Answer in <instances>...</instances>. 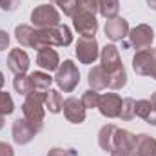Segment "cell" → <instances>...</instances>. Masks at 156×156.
<instances>
[{"mask_svg":"<svg viewBox=\"0 0 156 156\" xmlns=\"http://www.w3.org/2000/svg\"><path fill=\"white\" fill-rule=\"evenodd\" d=\"M96 2H98V0H96Z\"/></svg>","mask_w":156,"mask_h":156,"instance_id":"42","label":"cell"},{"mask_svg":"<svg viewBox=\"0 0 156 156\" xmlns=\"http://www.w3.org/2000/svg\"><path fill=\"white\" fill-rule=\"evenodd\" d=\"M73 26L76 29L78 35L82 37H94L96 31H98V20L93 13L89 11H83L78 7L76 13L73 15Z\"/></svg>","mask_w":156,"mask_h":156,"instance_id":"6","label":"cell"},{"mask_svg":"<svg viewBox=\"0 0 156 156\" xmlns=\"http://www.w3.org/2000/svg\"><path fill=\"white\" fill-rule=\"evenodd\" d=\"M7 45H9V35L0 29V51H4Z\"/></svg>","mask_w":156,"mask_h":156,"instance_id":"34","label":"cell"},{"mask_svg":"<svg viewBox=\"0 0 156 156\" xmlns=\"http://www.w3.org/2000/svg\"><path fill=\"white\" fill-rule=\"evenodd\" d=\"M131 156H156V138L145 133L133 136Z\"/></svg>","mask_w":156,"mask_h":156,"instance_id":"9","label":"cell"},{"mask_svg":"<svg viewBox=\"0 0 156 156\" xmlns=\"http://www.w3.org/2000/svg\"><path fill=\"white\" fill-rule=\"evenodd\" d=\"M151 102H153V105H154V107H156V93H154V94H153V96H151Z\"/></svg>","mask_w":156,"mask_h":156,"instance_id":"39","label":"cell"},{"mask_svg":"<svg viewBox=\"0 0 156 156\" xmlns=\"http://www.w3.org/2000/svg\"><path fill=\"white\" fill-rule=\"evenodd\" d=\"M7 67L15 75H26L29 69V56L24 49H11L7 55Z\"/></svg>","mask_w":156,"mask_h":156,"instance_id":"11","label":"cell"},{"mask_svg":"<svg viewBox=\"0 0 156 156\" xmlns=\"http://www.w3.org/2000/svg\"><path fill=\"white\" fill-rule=\"evenodd\" d=\"M89 87L94 89V91H102L105 87H109V73L102 67V66H96L89 71Z\"/></svg>","mask_w":156,"mask_h":156,"instance_id":"17","label":"cell"},{"mask_svg":"<svg viewBox=\"0 0 156 156\" xmlns=\"http://www.w3.org/2000/svg\"><path fill=\"white\" fill-rule=\"evenodd\" d=\"M4 123H5V122H4V115H0V129L4 127Z\"/></svg>","mask_w":156,"mask_h":156,"instance_id":"37","label":"cell"},{"mask_svg":"<svg viewBox=\"0 0 156 156\" xmlns=\"http://www.w3.org/2000/svg\"><path fill=\"white\" fill-rule=\"evenodd\" d=\"M45 93L47 91H31L24 104H22V113H24V120L33 127L35 133H40L44 127V102H45Z\"/></svg>","mask_w":156,"mask_h":156,"instance_id":"2","label":"cell"},{"mask_svg":"<svg viewBox=\"0 0 156 156\" xmlns=\"http://www.w3.org/2000/svg\"><path fill=\"white\" fill-rule=\"evenodd\" d=\"M31 22L37 29H45V27H55L60 24V13L56 11L55 5L51 4H42L31 11Z\"/></svg>","mask_w":156,"mask_h":156,"instance_id":"4","label":"cell"},{"mask_svg":"<svg viewBox=\"0 0 156 156\" xmlns=\"http://www.w3.org/2000/svg\"><path fill=\"white\" fill-rule=\"evenodd\" d=\"M60 9H62V13L66 16H71L73 18V15L76 13V9H78V0H66V2H62L60 4Z\"/></svg>","mask_w":156,"mask_h":156,"instance_id":"29","label":"cell"},{"mask_svg":"<svg viewBox=\"0 0 156 156\" xmlns=\"http://www.w3.org/2000/svg\"><path fill=\"white\" fill-rule=\"evenodd\" d=\"M127 83V73H125V67H118L116 71L109 73V87L111 89H122L123 85Z\"/></svg>","mask_w":156,"mask_h":156,"instance_id":"23","label":"cell"},{"mask_svg":"<svg viewBox=\"0 0 156 156\" xmlns=\"http://www.w3.org/2000/svg\"><path fill=\"white\" fill-rule=\"evenodd\" d=\"M37 64H38L40 69L51 73V71H56L58 69L60 56H58V53L53 47H44V49H40L38 55H37Z\"/></svg>","mask_w":156,"mask_h":156,"instance_id":"16","label":"cell"},{"mask_svg":"<svg viewBox=\"0 0 156 156\" xmlns=\"http://www.w3.org/2000/svg\"><path fill=\"white\" fill-rule=\"evenodd\" d=\"M82 104H83V107L85 109H94V107H98V102H100V93L98 91H94V89H87L83 94H82Z\"/></svg>","mask_w":156,"mask_h":156,"instance_id":"25","label":"cell"},{"mask_svg":"<svg viewBox=\"0 0 156 156\" xmlns=\"http://www.w3.org/2000/svg\"><path fill=\"white\" fill-rule=\"evenodd\" d=\"M145 122H147V123H151V125H156V107H154V105H153V109H151L149 116L145 118Z\"/></svg>","mask_w":156,"mask_h":156,"instance_id":"35","label":"cell"},{"mask_svg":"<svg viewBox=\"0 0 156 156\" xmlns=\"http://www.w3.org/2000/svg\"><path fill=\"white\" fill-rule=\"evenodd\" d=\"M62 109H64L67 122H71V123H82L85 120V107H83L80 98H75V96L66 98Z\"/></svg>","mask_w":156,"mask_h":156,"instance_id":"12","label":"cell"},{"mask_svg":"<svg viewBox=\"0 0 156 156\" xmlns=\"http://www.w3.org/2000/svg\"><path fill=\"white\" fill-rule=\"evenodd\" d=\"M35 134L37 133L33 131V127L24 118H16L13 122V140H15V144L26 145V144H29L35 138Z\"/></svg>","mask_w":156,"mask_h":156,"instance_id":"14","label":"cell"},{"mask_svg":"<svg viewBox=\"0 0 156 156\" xmlns=\"http://www.w3.org/2000/svg\"><path fill=\"white\" fill-rule=\"evenodd\" d=\"M76 56L82 64H93L98 56V42L94 37H80L76 42Z\"/></svg>","mask_w":156,"mask_h":156,"instance_id":"8","label":"cell"},{"mask_svg":"<svg viewBox=\"0 0 156 156\" xmlns=\"http://www.w3.org/2000/svg\"><path fill=\"white\" fill-rule=\"evenodd\" d=\"M44 105L47 107V111H49V113L56 115V113H60V111H62L64 98H62V94H60L58 91L49 89V91L45 93V102H44Z\"/></svg>","mask_w":156,"mask_h":156,"instance_id":"21","label":"cell"},{"mask_svg":"<svg viewBox=\"0 0 156 156\" xmlns=\"http://www.w3.org/2000/svg\"><path fill=\"white\" fill-rule=\"evenodd\" d=\"M116 131H118V127L113 125V123H107V125H104L100 129V133H98V145H100L102 151H105V153H111L113 151Z\"/></svg>","mask_w":156,"mask_h":156,"instance_id":"18","label":"cell"},{"mask_svg":"<svg viewBox=\"0 0 156 156\" xmlns=\"http://www.w3.org/2000/svg\"><path fill=\"white\" fill-rule=\"evenodd\" d=\"M136 116L134 115V100L133 98H123L122 100V107H120V115L118 118H122V120H133V118Z\"/></svg>","mask_w":156,"mask_h":156,"instance_id":"27","label":"cell"},{"mask_svg":"<svg viewBox=\"0 0 156 156\" xmlns=\"http://www.w3.org/2000/svg\"><path fill=\"white\" fill-rule=\"evenodd\" d=\"M151 76H153V78L156 80V64H154V69H153V73H151Z\"/></svg>","mask_w":156,"mask_h":156,"instance_id":"41","label":"cell"},{"mask_svg":"<svg viewBox=\"0 0 156 156\" xmlns=\"http://www.w3.org/2000/svg\"><path fill=\"white\" fill-rule=\"evenodd\" d=\"M47 156H76L75 149H62V147H53L49 149Z\"/></svg>","mask_w":156,"mask_h":156,"instance_id":"30","label":"cell"},{"mask_svg":"<svg viewBox=\"0 0 156 156\" xmlns=\"http://www.w3.org/2000/svg\"><path fill=\"white\" fill-rule=\"evenodd\" d=\"M120 107H122V98L118 96L116 93H105V94H100L98 111L102 113V116L118 118V115H120Z\"/></svg>","mask_w":156,"mask_h":156,"instance_id":"10","label":"cell"},{"mask_svg":"<svg viewBox=\"0 0 156 156\" xmlns=\"http://www.w3.org/2000/svg\"><path fill=\"white\" fill-rule=\"evenodd\" d=\"M98 11L107 20L116 18L118 11H120V2L118 0H98Z\"/></svg>","mask_w":156,"mask_h":156,"instance_id":"22","label":"cell"},{"mask_svg":"<svg viewBox=\"0 0 156 156\" xmlns=\"http://www.w3.org/2000/svg\"><path fill=\"white\" fill-rule=\"evenodd\" d=\"M35 31H37L35 27L26 26V24L16 26V29H15V38L18 40V44H20L22 47H31L33 38H35Z\"/></svg>","mask_w":156,"mask_h":156,"instance_id":"20","label":"cell"},{"mask_svg":"<svg viewBox=\"0 0 156 156\" xmlns=\"http://www.w3.org/2000/svg\"><path fill=\"white\" fill-rule=\"evenodd\" d=\"M13 87L18 94H24L27 96L31 93V85H29V75H15L13 80Z\"/></svg>","mask_w":156,"mask_h":156,"instance_id":"24","label":"cell"},{"mask_svg":"<svg viewBox=\"0 0 156 156\" xmlns=\"http://www.w3.org/2000/svg\"><path fill=\"white\" fill-rule=\"evenodd\" d=\"M129 45L134 47V49H145V47H151L153 40H154V31L151 29V26L147 24H140L133 29H129Z\"/></svg>","mask_w":156,"mask_h":156,"instance_id":"7","label":"cell"},{"mask_svg":"<svg viewBox=\"0 0 156 156\" xmlns=\"http://www.w3.org/2000/svg\"><path fill=\"white\" fill-rule=\"evenodd\" d=\"M0 156H15V151L9 144L5 142H0Z\"/></svg>","mask_w":156,"mask_h":156,"instance_id":"32","label":"cell"},{"mask_svg":"<svg viewBox=\"0 0 156 156\" xmlns=\"http://www.w3.org/2000/svg\"><path fill=\"white\" fill-rule=\"evenodd\" d=\"M51 2H53V4H56V5H60V4H62V2H66V0H51Z\"/></svg>","mask_w":156,"mask_h":156,"instance_id":"40","label":"cell"},{"mask_svg":"<svg viewBox=\"0 0 156 156\" xmlns=\"http://www.w3.org/2000/svg\"><path fill=\"white\" fill-rule=\"evenodd\" d=\"M100 60H102V67L107 71V73H113L116 71L118 67H122V58H120V53H118V47L109 44L102 49L100 53Z\"/></svg>","mask_w":156,"mask_h":156,"instance_id":"15","label":"cell"},{"mask_svg":"<svg viewBox=\"0 0 156 156\" xmlns=\"http://www.w3.org/2000/svg\"><path fill=\"white\" fill-rule=\"evenodd\" d=\"M151 109H153V102L151 100H138V102H134V115L144 118V120L149 116Z\"/></svg>","mask_w":156,"mask_h":156,"instance_id":"28","label":"cell"},{"mask_svg":"<svg viewBox=\"0 0 156 156\" xmlns=\"http://www.w3.org/2000/svg\"><path fill=\"white\" fill-rule=\"evenodd\" d=\"M156 64V49L153 47H145L136 51L134 58H133V69L136 75L140 76H151L153 69Z\"/></svg>","mask_w":156,"mask_h":156,"instance_id":"5","label":"cell"},{"mask_svg":"<svg viewBox=\"0 0 156 156\" xmlns=\"http://www.w3.org/2000/svg\"><path fill=\"white\" fill-rule=\"evenodd\" d=\"M53 80H55V78H51L49 73H44V71H35V73H31V75H29L31 91H49Z\"/></svg>","mask_w":156,"mask_h":156,"instance_id":"19","label":"cell"},{"mask_svg":"<svg viewBox=\"0 0 156 156\" xmlns=\"http://www.w3.org/2000/svg\"><path fill=\"white\" fill-rule=\"evenodd\" d=\"M109 154H111V156H131V153H129V149H125V147L115 145V147H113V151H111Z\"/></svg>","mask_w":156,"mask_h":156,"instance_id":"33","label":"cell"},{"mask_svg":"<svg viewBox=\"0 0 156 156\" xmlns=\"http://www.w3.org/2000/svg\"><path fill=\"white\" fill-rule=\"evenodd\" d=\"M73 42L71 29L66 24H58L55 27H45V29H37L35 31V38L31 47L33 49H44V47H53V45H62L67 47Z\"/></svg>","mask_w":156,"mask_h":156,"instance_id":"1","label":"cell"},{"mask_svg":"<svg viewBox=\"0 0 156 156\" xmlns=\"http://www.w3.org/2000/svg\"><path fill=\"white\" fill-rule=\"evenodd\" d=\"M15 111V104H13V98L7 91H2L0 89V115L7 116Z\"/></svg>","mask_w":156,"mask_h":156,"instance_id":"26","label":"cell"},{"mask_svg":"<svg viewBox=\"0 0 156 156\" xmlns=\"http://www.w3.org/2000/svg\"><path fill=\"white\" fill-rule=\"evenodd\" d=\"M55 82L60 87V91L64 93H71L80 82V73L78 67L71 62V60H64V64L58 66L56 75H55Z\"/></svg>","mask_w":156,"mask_h":156,"instance_id":"3","label":"cell"},{"mask_svg":"<svg viewBox=\"0 0 156 156\" xmlns=\"http://www.w3.org/2000/svg\"><path fill=\"white\" fill-rule=\"evenodd\" d=\"M22 0H0V9L4 11H15L20 5Z\"/></svg>","mask_w":156,"mask_h":156,"instance_id":"31","label":"cell"},{"mask_svg":"<svg viewBox=\"0 0 156 156\" xmlns=\"http://www.w3.org/2000/svg\"><path fill=\"white\" fill-rule=\"evenodd\" d=\"M104 31H105V37H107L109 40L118 42V40L125 38V37L129 35V22H127L125 18H122V16L111 18V20L105 22Z\"/></svg>","mask_w":156,"mask_h":156,"instance_id":"13","label":"cell"},{"mask_svg":"<svg viewBox=\"0 0 156 156\" xmlns=\"http://www.w3.org/2000/svg\"><path fill=\"white\" fill-rule=\"evenodd\" d=\"M2 87H4V75L0 73V89H2Z\"/></svg>","mask_w":156,"mask_h":156,"instance_id":"38","label":"cell"},{"mask_svg":"<svg viewBox=\"0 0 156 156\" xmlns=\"http://www.w3.org/2000/svg\"><path fill=\"white\" fill-rule=\"evenodd\" d=\"M147 5H149L151 9H154V11H156V0H147Z\"/></svg>","mask_w":156,"mask_h":156,"instance_id":"36","label":"cell"}]
</instances>
